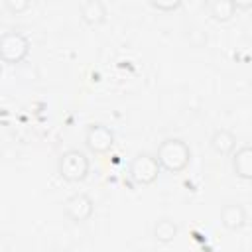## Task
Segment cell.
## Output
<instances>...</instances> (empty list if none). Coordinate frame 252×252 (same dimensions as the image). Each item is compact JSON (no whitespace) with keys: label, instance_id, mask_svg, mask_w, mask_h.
Segmentation results:
<instances>
[{"label":"cell","instance_id":"6da1fadb","mask_svg":"<svg viewBox=\"0 0 252 252\" xmlns=\"http://www.w3.org/2000/svg\"><path fill=\"white\" fill-rule=\"evenodd\" d=\"M159 165L169 173H179L191 163V150L179 138H165L156 152Z\"/></svg>","mask_w":252,"mask_h":252},{"label":"cell","instance_id":"7a4b0ae2","mask_svg":"<svg viewBox=\"0 0 252 252\" xmlns=\"http://www.w3.org/2000/svg\"><path fill=\"white\" fill-rule=\"evenodd\" d=\"M89 169H91V161L81 150H67L57 159V173L71 183L83 181Z\"/></svg>","mask_w":252,"mask_h":252},{"label":"cell","instance_id":"3957f363","mask_svg":"<svg viewBox=\"0 0 252 252\" xmlns=\"http://www.w3.org/2000/svg\"><path fill=\"white\" fill-rule=\"evenodd\" d=\"M159 169H161V165H159L158 158L144 152V154H138L130 161V169L128 171H130V179L134 183H138V185H152L158 179Z\"/></svg>","mask_w":252,"mask_h":252},{"label":"cell","instance_id":"277c9868","mask_svg":"<svg viewBox=\"0 0 252 252\" xmlns=\"http://www.w3.org/2000/svg\"><path fill=\"white\" fill-rule=\"evenodd\" d=\"M30 51V39L20 32H6L0 37V57L4 63H20Z\"/></svg>","mask_w":252,"mask_h":252},{"label":"cell","instance_id":"5b68a950","mask_svg":"<svg viewBox=\"0 0 252 252\" xmlns=\"http://www.w3.org/2000/svg\"><path fill=\"white\" fill-rule=\"evenodd\" d=\"M85 146L93 154H106L114 146V134L108 126H104L100 122L91 124L85 132Z\"/></svg>","mask_w":252,"mask_h":252},{"label":"cell","instance_id":"8992f818","mask_svg":"<svg viewBox=\"0 0 252 252\" xmlns=\"http://www.w3.org/2000/svg\"><path fill=\"white\" fill-rule=\"evenodd\" d=\"M93 209H94L93 199H91L87 193H75V195H71V197L65 201V207H63L67 219L73 220V222H83V220H87V219L93 215Z\"/></svg>","mask_w":252,"mask_h":252},{"label":"cell","instance_id":"52a82bcc","mask_svg":"<svg viewBox=\"0 0 252 252\" xmlns=\"http://www.w3.org/2000/svg\"><path fill=\"white\" fill-rule=\"evenodd\" d=\"M220 224L228 230H240L246 224V211L238 203H226L220 207Z\"/></svg>","mask_w":252,"mask_h":252},{"label":"cell","instance_id":"ba28073f","mask_svg":"<svg viewBox=\"0 0 252 252\" xmlns=\"http://www.w3.org/2000/svg\"><path fill=\"white\" fill-rule=\"evenodd\" d=\"M81 20L89 26H98L106 20V6L100 0H83L79 2Z\"/></svg>","mask_w":252,"mask_h":252},{"label":"cell","instance_id":"9c48e42d","mask_svg":"<svg viewBox=\"0 0 252 252\" xmlns=\"http://www.w3.org/2000/svg\"><path fill=\"white\" fill-rule=\"evenodd\" d=\"M232 169L240 179L252 181V144L240 146L232 154Z\"/></svg>","mask_w":252,"mask_h":252},{"label":"cell","instance_id":"30bf717a","mask_svg":"<svg viewBox=\"0 0 252 252\" xmlns=\"http://www.w3.org/2000/svg\"><path fill=\"white\" fill-rule=\"evenodd\" d=\"M211 148H213L217 154H220V156H228V154H232L234 148H236V138H234L232 132H228V130H224V128L215 130L213 136H211Z\"/></svg>","mask_w":252,"mask_h":252},{"label":"cell","instance_id":"8fae6325","mask_svg":"<svg viewBox=\"0 0 252 252\" xmlns=\"http://www.w3.org/2000/svg\"><path fill=\"white\" fill-rule=\"evenodd\" d=\"M207 10H209V16L217 22H228L236 12L232 0H213L207 4Z\"/></svg>","mask_w":252,"mask_h":252},{"label":"cell","instance_id":"7c38bea8","mask_svg":"<svg viewBox=\"0 0 252 252\" xmlns=\"http://www.w3.org/2000/svg\"><path fill=\"white\" fill-rule=\"evenodd\" d=\"M177 236V224L171 220V219H159L156 224H154V238L161 244H167L171 242L173 238Z\"/></svg>","mask_w":252,"mask_h":252},{"label":"cell","instance_id":"4fadbf2b","mask_svg":"<svg viewBox=\"0 0 252 252\" xmlns=\"http://www.w3.org/2000/svg\"><path fill=\"white\" fill-rule=\"evenodd\" d=\"M187 41L193 45V47H203L207 43V33L201 30V28H189L187 33H185Z\"/></svg>","mask_w":252,"mask_h":252},{"label":"cell","instance_id":"5bb4252c","mask_svg":"<svg viewBox=\"0 0 252 252\" xmlns=\"http://www.w3.org/2000/svg\"><path fill=\"white\" fill-rule=\"evenodd\" d=\"M150 6L159 12H173V10L181 8V2L179 0H150Z\"/></svg>","mask_w":252,"mask_h":252},{"label":"cell","instance_id":"9a60e30c","mask_svg":"<svg viewBox=\"0 0 252 252\" xmlns=\"http://www.w3.org/2000/svg\"><path fill=\"white\" fill-rule=\"evenodd\" d=\"M4 6L10 10V12H24L30 8V2L28 0H4Z\"/></svg>","mask_w":252,"mask_h":252},{"label":"cell","instance_id":"2e32d148","mask_svg":"<svg viewBox=\"0 0 252 252\" xmlns=\"http://www.w3.org/2000/svg\"><path fill=\"white\" fill-rule=\"evenodd\" d=\"M234 8L236 10H250L252 8V0H244V2L242 0H236L234 2Z\"/></svg>","mask_w":252,"mask_h":252}]
</instances>
